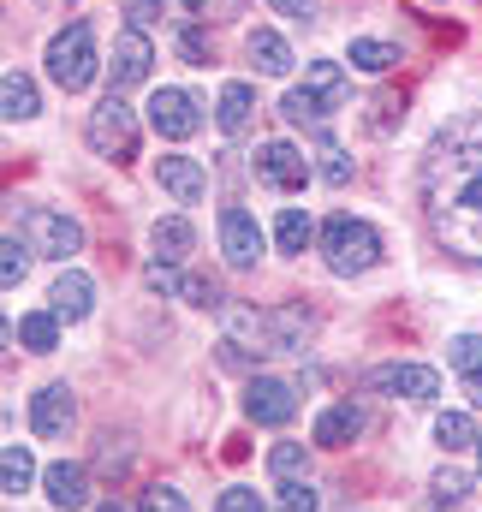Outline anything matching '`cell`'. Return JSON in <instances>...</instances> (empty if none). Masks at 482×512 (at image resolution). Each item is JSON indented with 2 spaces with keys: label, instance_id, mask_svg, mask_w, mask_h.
Instances as JSON below:
<instances>
[{
  "label": "cell",
  "instance_id": "obj_9",
  "mask_svg": "<svg viewBox=\"0 0 482 512\" xmlns=\"http://www.w3.org/2000/svg\"><path fill=\"white\" fill-rule=\"evenodd\" d=\"M256 179H262V185H274V191H298V185L310 179V161H304L292 143H280V137H274V143H262V149H256Z\"/></svg>",
  "mask_w": 482,
  "mask_h": 512
},
{
  "label": "cell",
  "instance_id": "obj_12",
  "mask_svg": "<svg viewBox=\"0 0 482 512\" xmlns=\"http://www.w3.org/2000/svg\"><path fill=\"white\" fill-rule=\"evenodd\" d=\"M90 304H96V280H90L84 268H60V280H54V292H48V310H54L60 322H84Z\"/></svg>",
  "mask_w": 482,
  "mask_h": 512
},
{
  "label": "cell",
  "instance_id": "obj_33",
  "mask_svg": "<svg viewBox=\"0 0 482 512\" xmlns=\"http://www.w3.org/2000/svg\"><path fill=\"white\" fill-rule=\"evenodd\" d=\"M465 489H471V477H465V471H453V465H441V471H435V495H441V507H459V501H465Z\"/></svg>",
  "mask_w": 482,
  "mask_h": 512
},
{
  "label": "cell",
  "instance_id": "obj_1",
  "mask_svg": "<svg viewBox=\"0 0 482 512\" xmlns=\"http://www.w3.org/2000/svg\"><path fill=\"white\" fill-rule=\"evenodd\" d=\"M477 173H482V114H459L453 126L435 131V143L423 155V191H429V203H441L447 191L471 185Z\"/></svg>",
  "mask_w": 482,
  "mask_h": 512
},
{
  "label": "cell",
  "instance_id": "obj_5",
  "mask_svg": "<svg viewBox=\"0 0 482 512\" xmlns=\"http://www.w3.org/2000/svg\"><path fill=\"white\" fill-rule=\"evenodd\" d=\"M90 149L108 155V161H131V155H137V114L125 108L120 96H108V102L90 114Z\"/></svg>",
  "mask_w": 482,
  "mask_h": 512
},
{
  "label": "cell",
  "instance_id": "obj_6",
  "mask_svg": "<svg viewBox=\"0 0 482 512\" xmlns=\"http://www.w3.org/2000/svg\"><path fill=\"white\" fill-rule=\"evenodd\" d=\"M149 126L161 131V137H173V143H185V137H197L203 131V108H197V96L191 90H155L149 96Z\"/></svg>",
  "mask_w": 482,
  "mask_h": 512
},
{
  "label": "cell",
  "instance_id": "obj_3",
  "mask_svg": "<svg viewBox=\"0 0 482 512\" xmlns=\"http://www.w3.org/2000/svg\"><path fill=\"white\" fill-rule=\"evenodd\" d=\"M48 72H54V84L66 90V96H78V90H90L96 84V72H102V60H96V30L78 18V24H66L54 42H48Z\"/></svg>",
  "mask_w": 482,
  "mask_h": 512
},
{
  "label": "cell",
  "instance_id": "obj_30",
  "mask_svg": "<svg viewBox=\"0 0 482 512\" xmlns=\"http://www.w3.org/2000/svg\"><path fill=\"white\" fill-rule=\"evenodd\" d=\"M24 274H30V251L18 245V233H6V245H0V286L12 292V286H18Z\"/></svg>",
  "mask_w": 482,
  "mask_h": 512
},
{
  "label": "cell",
  "instance_id": "obj_41",
  "mask_svg": "<svg viewBox=\"0 0 482 512\" xmlns=\"http://www.w3.org/2000/svg\"><path fill=\"white\" fill-rule=\"evenodd\" d=\"M125 12H131V18H137V24H149V18H155V12H161V0H125Z\"/></svg>",
  "mask_w": 482,
  "mask_h": 512
},
{
  "label": "cell",
  "instance_id": "obj_23",
  "mask_svg": "<svg viewBox=\"0 0 482 512\" xmlns=\"http://www.w3.org/2000/svg\"><path fill=\"white\" fill-rule=\"evenodd\" d=\"M250 108H256V90H250V84H227V90H221V108H215L221 131H244L250 126Z\"/></svg>",
  "mask_w": 482,
  "mask_h": 512
},
{
  "label": "cell",
  "instance_id": "obj_37",
  "mask_svg": "<svg viewBox=\"0 0 482 512\" xmlns=\"http://www.w3.org/2000/svg\"><path fill=\"white\" fill-rule=\"evenodd\" d=\"M215 512H268V501H262L256 489H227V495L215 501Z\"/></svg>",
  "mask_w": 482,
  "mask_h": 512
},
{
  "label": "cell",
  "instance_id": "obj_7",
  "mask_svg": "<svg viewBox=\"0 0 482 512\" xmlns=\"http://www.w3.org/2000/svg\"><path fill=\"white\" fill-rule=\"evenodd\" d=\"M24 233H30V245L42 256H78L84 251V227L72 215H60V209H30L24 215Z\"/></svg>",
  "mask_w": 482,
  "mask_h": 512
},
{
  "label": "cell",
  "instance_id": "obj_42",
  "mask_svg": "<svg viewBox=\"0 0 482 512\" xmlns=\"http://www.w3.org/2000/svg\"><path fill=\"white\" fill-rule=\"evenodd\" d=\"M471 399H477V405H482V376H471Z\"/></svg>",
  "mask_w": 482,
  "mask_h": 512
},
{
  "label": "cell",
  "instance_id": "obj_39",
  "mask_svg": "<svg viewBox=\"0 0 482 512\" xmlns=\"http://www.w3.org/2000/svg\"><path fill=\"white\" fill-rule=\"evenodd\" d=\"M179 48H185V60H209V42H203V30H185V36H179Z\"/></svg>",
  "mask_w": 482,
  "mask_h": 512
},
{
  "label": "cell",
  "instance_id": "obj_21",
  "mask_svg": "<svg viewBox=\"0 0 482 512\" xmlns=\"http://www.w3.org/2000/svg\"><path fill=\"white\" fill-rule=\"evenodd\" d=\"M304 90H310V96H322L328 108H340V102L352 96V84H346V72H340L334 60H310V66H304Z\"/></svg>",
  "mask_w": 482,
  "mask_h": 512
},
{
  "label": "cell",
  "instance_id": "obj_34",
  "mask_svg": "<svg viewBox=\"0 0 482 512\" xmlns=\"http://www.w3.org/2000/svg\"><path fill=\"white\" fill-rule=\"evenodd\" d=\"M179 298H185V304H203V310H215V304H221V286H215V280H203V274H185Z\"/></svg>",
  "mask_w": 482,
  "mask_h": 512
},
{
  "label": "cell",
  "instance_id": "obj_2",
  "mask_svg": "<svg viewBox=\"0 0 482 512\" xmlns=\"http://www.w3.org/2000/svg\"><path fill=\"white\" fill-rule=\"evenodd\" d=\"M429 215H435V233H441L453 251L482 262V173L471 179V185L447 191L441 203H429Z\"/></svg>",
  "mask_w": 482,
  "mask_h": 512
},
{
  "label": "cell",
  "instance_id": "obj_26",
  "mask_svg": "<svg viewBox=\"0 0 482 512\" xmlns=\"http://www.w3.org/2000/svg\"><path fill=\"white\" fill-rule=\"evenodd\" d=\"M280 114L292 120V126H322L334 108L322 102V96H310V90H286V102H280Z\"/></svg>",
  "mask_w": 482,
  "mask_h": 512
},
{
  "label": "cell",
  "instance_id": "obj_18",
  "mask_svg": "<svg viewBox=\"0 0 482 512\" xmlns=\"http://www.w3.org/2000/svg\"><path fill=\"white\" fill-rule=\"evenodd\" d=\"M250 66L256 72H268V78H286L292 72V48H286V36L280 30H250Z\"/></svg>",
  "mask_w": 482,
  "mask_h": 512
},
{
  "label": "cell",
  "instance_id": "obj_43",
  "mask_svg": "<svg viewBox=\"0 0 482 512\" xmlns=\"http://www.w3.org/2000/svg\"><path fill=\"white\" fill-rule=\"evenodd\" d=\"M96 512H120V507H114V501H108V507H96Z\"/></svg>",
  "mask_w": 482,
  "mask_h": 512
},
{
  "label": "cell",
  "instance_id": "obj_32",
  "mask_svg": "<svg viewBox=\"0 0 482 512\" xmlns=\"http://www.w3.org/2000/svg\"><path fill=\"white\" fill-rule=\"evenodd\" d=\"M435 441L453 453V447H471V441H477V429H471V417H465V411H447V417L435 423Z\"/></svg>",
  "mask_w": 482,
  "mask_h": 512
},
{
  "label": "cell",
  "instance_id": "obj_15",
  "mask_svg": "<svg viewBox=\"0 0 482 512\" xmlns=\"http://www.w3.org/2000/svg\"><path fill=\"white\" fill-rule=\"evenodd\" d=\"M369 382L381 387V393H399V399H435V393H441V376H435L429 364H387V370H375Z\"/></svg>",
  "mask_w": 482,
  "mask_h": 512
},
{
  "label": "cell",
  "instance_id": "obj_36",
  "mask_svg": "<svg viewBox=\"0 0 482 512\" xmlns=\"http://www.w3.org/2000/svg\"><path fill=\"white\" fill-rule=\"evenodd\" d=\"M143 280H149V286H155V292H179V286H185V274H179V268H173V262H161V256H155V262H149V268H143Z\"/></svg>",
  "mask_w": 482,
  "mask_h": 512
},
{
  "label": "cell",
  "instance_id": "obj_10",
  "mask_svg": "<svg viewBox=\"0 0 482 512\" xmlns=\"http://www.w3.org/2000/svg\"><path fill=\"white\" fill-rule=\"evenodd\" d=\"M221 251H227L233 268H256V256H262V227H256L250 209H221Z\"/></svg>",
  "mask_w": 482,
  "mask_h": 512
},
{
  "label": "cell",
  "instance_id": "obj_28",
  "mask_svg": "<svg viewBox=\"0 0 482 512\" xmlns=\"http://www.w3.org/2000/svg\"><path fill=\"white\" fill-rule=\"evenodd\" d=\"M304 453H310V447H298V441H274V453H268L274 483H298V477H304Z\"/></svg>",
  "mask_w": 482,
  "mask_h": 512
},
{
  "label": "cell",
  "instance_id": "obj_31",
  "mask_svg": "<svg viewBox=\"0 0 482 512\" xmlns=\"http://www.w3.org/2000/svg\"><path fill=\"white\" fill-rule=\"evenodd\" d=\"M137 512H191V501H185L173 483H149V489L137 495Z\"/></svg>",
  "mask_w": 482,
  "mask_h": 512
},
{
  "label": "cell",
  "instance_id": "obj_11",
  "mask_svg": "<svg viewBox=\"0 0 482 512\" xmlns=\"http://www.w3.org/2000/svg\"><path fill=\"white\" fill-rule=\"evenodd\" d=\"M42 495H48V507H60V512H84L90 507V471L60 459V465L42 471Z\"/></svg>",
  "mask_w": 482,
  "mask_h": 512
},
{
  "label": "cell",
  "instance_id": "obj_40",
  "mask_svg": "<svg viewBox=\"0 0 482 512\" xmlns=\"http://www.w3.org/2000/svg\"><path fill=\"white\" fill-rule=\"evenodd\" d=\"M274 12H286V18H316V0H268Z\"/></svg>",
  "mask_w": 482,
  "mask_h": 512
},
{
  "label": "cell",
  "instance_id": "obj_13",
  "mask_svg": "<svg viewBox=\"0 0 482 512\" xmlns=\"http://www.w3.org/2000/svg\"><path fill=\"white\" fill-rule=\"evenodd\" d=\"M149 66H155L149 36H143V30H120V36H114V66H108V72H114V84H120V90L143 84V78H149Z\"/></svg>",
  "mask_w": 482,
  "mask_h": 512
},
{
  "label": "cell",
  "instance_id": "obj_19",
  "mask_svg": "<svg viewBox=\"0 0 482 512\" xmlns=\"http://www.w3.org/2000/svg\"><path fill=\"white\" fill-rule=\"evenodd\" d=\"M149 245H155L161 262H185L191 245H197V233H191V221H185V215H161V221H155V233H149Z\"/></svg>",
  "mask_w": 482,
  "mask_h": 512
},
{
  "label": "cell",
  "instance_id": "obj_27",
  "mask_svg": "<svg viewBox=\"0 0 482 512\" xmlns=\"http://www.w3.org/2000/svg\"><path fill=\"white\" fill-rule=\"evenodd\" d=\"M352 66L358 72H387V66H399V48L393 42H375V36H358L352 42Z\"/></svg>",
  "mask_w": 482,
  "mask_h": 512
},
{
  "label": "cell",
  "instance_id": "obj_17",
  "mask_svg": "<svg viewBox=\"0 0 482 512\" xmlns=\"http://www.w3.org/2000/svg\"><path fill=\"white\" fill-rule=\"evenodd\" d=\"M363 435V411L352 399H340V405H328L322 417H316V447H346V441H358Z\"/></svg>",
  "mask_w": 482,
  "mask_h": 512
},
{
  "label": "cell",
  "instance_id": "obj_4",
  "mask_svg": "<svg viewBox=\"0 0 482 512\" xmlns=\"http://www.w3.org/2000/svg\"><path fill=\"white\" fill-rule=\"evenodd\" d=\"M322 251H328V262H334V274H363V268L381 262V233H375L369 221L334 215V221L322 227Z\"/></svg>",
  "mask_w": 482,
  "mask_h": 512
},
{
  "label": "cell",
  "instance_id": "obj_22",
  "mask_svg": "<svg viewBox=\"0 0 482 512\" xmlns=\"http://www.w3.org/2000/svg\"><path fill=\"white\" fill-rule=\"evenodd\" d=\"M310 239H316L310 215H304V209H280V221H274V245H280V256H304Z\"/></svg>",
  "mask_w": 482,
  "mask_h": 512
},
{
  "label": "cell",
  "instance_id": "obj_8",
  "mask_svg": "<svg viewBox=\"0 0 482 512\" xmlns=\"http://www.w3.org/2000/svg\"><path fill=\"white\" fill-rule=\"evenodd\" d=\"M292 411H298V393L286 382H274V376H256V382L244 387V417L250 423H268V429H280V423H292Z\"/></svg>",
  "mask_w": 482,
  "mask_h": 512
},
{
  "label": "cell",
  "instance_id": "obj_38",
  "mask_svg": "<svg viewBox=\"0 0 482 512\" xmlns=\"http://www.w3.org/2000/svg\"><path fill=\"white\" fill-rule=\"evenodd\" d=\"M322 179H328V185H346V179H352V161H346V149H334V143L322 149Z\"/></svg>",
  "mask_w": 482,
  "mask_h": 512
},
{
  "label": "cell",
  "instance_id": "obj_16",
  "mask_svg": "<svg viewBox=\"0 0 482 512\" xmlns=\"http://www.w3.org/2000/svg\"><path fill=\"white\" fill-rule=\"evenodd\" d=\"M72 417H78V405H72V393H66L60 382L42 387V393L30 399V429H36V435H48V441H54V435H66V429H72Z\"/></svg>",
  "mask_w": 482,
  "mask_h": 512
},
{
  "label": "cell",
  "instance_id": "obj_29",
  "mask_svg": "<svg viewBox=\"0 0 482 512\" xmlns=\"http://www.w3.org/2000/svg\"><path fill=\"white\" fill-rule=\"evenodd\" d=\"M447 364L465 370V376H482V334H453L447 340Z\"/></svg>",
  "mask_w": 482,
  "mask_h": 512
},
{
  "label": "cell",
  "instance_id": "obj_20",
  "mask_svg": "<svg viewBox=\"0 0 482 512\" xmlns=\"http://www.w3.org/2000/svg\"><path fill=\"white\" fill-rule=\"evenodd\" d=\"M0 114L6 120H36L42 114V96H36V84L24 72H6L0 78Z\"/></svg>",
  "mask_w": 482,
  "mask_h": 512
},
{
  "label": "cell",
  "instance_id": "obj_44",
  "mask_svg": "<svg viewBox=\"0 0 482 512\" xmlns=\"http://www.w3.org/2000/svg\"><path fill=\"white\" fill-rule=\"evenodd\" d=\"M185 6H191V12H197V6H203V0H185Z\"/></svg>",
  "mask_w": 482,
  "mask_h": 512
},
{
  "label": "cell",
  "instance_id": "obj_14",
  "mask_svg": "<svg viewBox=\"0 0 482 512\" xmlns=\"http://www.w3.org/2000/svg\"><path fill=\"white\" fill-rule=\"evenodd\" d=\"M155 179H161V191L173 203H203V191H209V179H203V167L191 155H161L155 161Z\"/></svg>",
  "mask_w": 482,
  "mask_h": 512
},
{
  "label": "cell",
  "instance_id": "obj_25",
  "mask_svg": "<svg viewBox=\"0 0 482 512\" xmlns=\"http://www.w3.org/2000/svg\"><path fill=\"white\" fill-rule=\"evenodd\" d=\"M30 477H36V465H30V447H6L0 453V495H24L30 489Z\"/></svg>",
  "mask_w": 482,
  "mask_h": 512
},
{
  "label": "cell",
  "instance_id": "obj_35",
  "mask_svg": "<svg viewBox=\"0 0 482 512\" xmlns=\"http://www.w3.org/2000/svg\"><path fill=\"white\" fill-rule=\"evenodd\" d=\"M280 507L286 512H322V495L310 483H280Z\"/></svg>",
  "mask_w": 482,
  "mask_h": 512
},
{
  "label": "cell",
  "instance_id": "obj_24",
  "mask_svg": "<svg viewBox=\"0 0 482 512\" xmlns=\"http://www.w3.org/2000/svg\"><path fill=\"white\" fill-rule=\"evenodd\" d=\"M18 340H24L30 352H54V340H60V316H54V310H30V316H18Z\"/></svg>",
  "mask_w": 482,
  "mask_h": 512
}]
</instances>
